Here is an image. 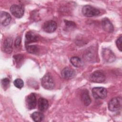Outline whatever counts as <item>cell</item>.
<instances>
[{"label": "cell", "mask_w": 122, "mask_h": 122, "mask_svg": "<svg viewBox=\"0 0 122 122\" xmlns=\"http://www.w3.org/2000/svg\"><path fill=\"white\" fill-rule=\"evenodd\" d=\"M12 39L11 38H7L3 42V51L8 54L12 51Z\"/></svg>", "instance_id": "obj_13"}, {"label": "cell", "mask_w": 122, "mask_h": 122, "mask_svg": "<svg viewBox=\"0 0 122 122\" xmlns=\"http://www.w3.org/2000/svg\"><path fill=\"white\" fill-rule=\"evenodd\" d=\"M14 85L18 89H21L24 85L23 81L21 79H16L13 82Z\"/></svg>", "instance_id": "obj_20"}, {"label": "cell", "mask_w": 122, "mask_h": 122, "mask_svg": "<svg viewBox=\"0 0 122 122\" xmlns=\"http://www.w3.org/2000/svg\"><path fill=\"white\" fill-rule=\"evenodd\" d=\"M31 117L34 121L39 122L42 121L43 120L44 116L41 112H35L31 114Z\"/></svg>", "instance_id": "obj_17"}, {"label": "cell", "mask_w": 122, "mask_h": 122, "mask_svg": "<svg viewBox=\"0 0 122 122\" xmlns=\"http://www.w3.org/2000/svg\"><path fill=\"white\" fill-rule=\"evenodd\" d=\"M10 11L14 16L18 18H20L23 16L24 10L22 6L13 4L10 7Z\"/></svg>", "instance_id": "obj_6"}, {"label": "cell", "mask_w": 122, "mask_h": 122, "mask_svg": "<svg viewBox=\"0 0 122 122\" xmlns=\"http://www.w3.org/2000/svg\"><path fill=\"white\" fill-rule=\"evenodd\" d=\"M105 75L102 71H97L93 72L90 75V80L93 82L101 83L103 82L105 80Z\"/></svg>", "instance_id": "obj_5"}, {"label": "cell", "mask_w": 122, "mask_h": 122, "mask_svg": "<svg viewBox=\"0 0 122 122\" xmlns=\"http://www.w3.org/2000/svg\"><path fill=\"white\" fill-rule=\"evenodd\" d=\"M36 98L34 93H32L28 95L26 99V104L29 109H34L36 106Z\"/></svg>", "instance_id": "obj_9"}, {"label": "cell", "mask_w": 122, "mask_h": 122, "mask_svg": "<svg viewBox=\"0 0 122 122\" xmlns=\"http://www.w3.org/2000/svg\"><path fill=\"white\" fill-rule=\"evenodd\" d=\"M122 106V98L120 97L112 99L108 103L109 110L112 112L119 111Z\"/></svg>", "instance_id": "obj_3"}, {"label": "cell", "mask_w": 122, "mask_h": 122, "mask_svg": "<svg viewBox=\"0 0 122 122\" xmlns=\"http://www.w3.org/2000/svg\"><path fill=\"white\" fill-rule=\"evenodd\" d=\"M38 40V36L32 31H29L26 33L25 35V42L26 44L36 42Z\"/></svg>", "instance_id": "obj_12"}, {"label": "cell", "mask_w": 122, "mask_h": 122, "mask_svg": "<svg viewBox=\"0 0 122 122\" xmlns=\"http://www.w3.org/2000/svg\"><path fill=\"white\" fill-rule=\"evenodd\" d=\"M26 49L28 52L32 54L37 53L39 51V47L37 45H27Z\"/></svg>", "instance_id": "obj_19"}, {"label": "cell", "mask_w": 122, "mask_h": 122, "mask_svg": "<svg viewBox=\"0 0 122 122\" xmlns=\"http://www.w3.org/2000/svg\"><path fill=\"white\" fill-rule=\"evenodd\" d=\"M61 74L62 77L64 79H69L74 76L75 71L70 68L66 67L61 71Z\"/></svg>", "instance_id": "obj_14"}, {"label": "cell", "mask_w": 122, "mask_h": 122, "mask_svg": "<svg viewBox=\"0 0 122 122\" xmlns=\"http://www.w3.org/2000/svg\"><path fill=\"white\" fill-rule=\"evenodd\" d=\"M122 37L120 36L119 37L116 41V44L118 48V49L120 51H122Z\"/></svg>", "instance_id": "obj_24"}, {"label": "cell", "mask_w": 122, "mask_h": 122, "mask_svg": "<svg viewBox=\"0 0 122 122\" xmlns=\"http://www.w3.org/2000/svg\"><path fill=\"white\" fill-rule=\"evenodd\" d=\"M57 23L53 20H48L44 23L42 26L43 30L47 33H52L57 29Z\"/></svg>", "instance_id": "obj_8"}, {"label": "cell", "mask_w": 122, "mask_h": 122, "mask_svg": "<svg viewBox=\"0 0 122 122\" xmlns=\"http://www.w3.org/2000/svg\"><path fill=\"white\" fill-rule=\"evenodd\" d=\"M21 43V38L20 37H17L15 41V46L18 47L20 46Z\"/></svg>", "instance_id": "obj_25"}, {"label": "cell", "mask_w": 122, "mask_h": 122, "mask_svg": "<svg viewBox=\"0 0 122 122\" xmlns=\"http://www.w3.org/2000/svg\"><path fill=\"white\" fill-rule=\"evenodd\" d=\"M82 14L88 17L97 16L100 14V11L97 8L91 5H85L82 9Z\"/></svg>", "instance_id": "obj_1"}, {"label": "cell", "mask_w": 122, "mask_h": 122, "mask_svg": "<svg viewBox=\"0 0 122 122\" xmlns=\"http://www.w3.org/2000/svg\"><path fill=\"white\" fill-rule=\"evenodd\" d=\"M1 85L3 89H7L10 85V80L8 78H4L1 80Z\"/></svg>", "instance_id": "obj_21"}, {"label": "cell", "mask_w": 122, "mask_h": 122, "mask_svg": "<svg viewBox=\"0 0 122 122\" xmlns=\"http://www.w3.org/2000/svg\"><path fill=\"white\" fill-rule=\"evenodd\" d=\"M102 29L105 31L112 33L114 30V27L111 22L107 18H104L102 21Z\"/></svg>", "instance_id": "obj_10"}, {"label": "cell", "mask_w": 122, "mask_h": 122, "mask_svg": "<svg viewBox=\"0 0 122 122\" xmlns=\"http://www.w3.org/2000/svg\"><path fill=\"white\" fill-rule=\"evenodd\" d=\"M11 20V18L9 13L5 11H1L0 14V21L4 26L8 25Z\"/></svg>", "instance_id": "obj_11"}, {"label": "cell", "mask_w": 122, "mask_h": 122, "mask_svg": "<svg viewBox=\"0 0 122 122\" xmlns=\"http://www.w3.org/2000/svg\"><path fill=\"white\" fill-rule=\"evenodd\" d=\"M92 93L95 99H104L107 96V92L103 87H94L92 89Z\"/></svg>", "instance_id": "obj_4"}, {"label": "cell", "mask_w": 122, "mask_h": 122, "mask_svg": "<svg viewBox=\"0 0 122 122\" xmlns=\"http://www.w3.org/2000/svg\"><path fill=\"white\" fill-rule=\"evenodd\" d=\"M42 86L46 89L51 90L55 86V83L52 77L49 74L44 75L41 81Z\"/></svg>", "instance_id": "obj_2"}, {"label": "cell", "mask_w": 122, "mask_h": 122, "mask_svg": "<svg viewBox=\"0 0 122 122\" xmlns=\"http://www.w3.org/2000/svg\"><path fill=\"white\" fill-rule=\"evenodd\" d=\"M71 63L76 67H79L82 65V61L78 57H73L70 60Z\"/></svg>", "instance_id": "obj_18"}, {"label": "cell", "mask_w": 122, "mask_h": 122, "mask_svg": "<svg viewBox=\"0 0 122 122\" xmlns=\"http://www.w3.org/2000/svg\"><path fill=\"white\" fill-rule=\"evenodd\" d=\"M81 99L83 103L86 106H88L91 102L88 91L86 90H84L81 93Z\"/></svg>", "instance_id": "obj_16"}, {"label": "cell", "mask_w": 122, "mask_h": 122, "mask_svg": "<svg viewBox=\"0 0 122 122\" xmlns=\"http://www.w3.org/2000/svg\"><path fill=\"white\" fill-rule=\"evenodd\" d=\"M102 56L104 60L108 62H112L115 61L116 57L114 53L109 49H103L102 51Z\"/></svg>", "instance_id": "obj_7"}, {"label": "cell", "mask_w": 122, "mask_h": 122, "mask_svg": "<svg viewBox=\"0 0 122 122\" xmlns=\"http://www.w3.org/2000/svg\"><path fill=\"white\" fill-rule=\"evenodd\" d=\"M64 22L66 24V26L67 28H69V29H73L76 27V24L74 22L71 21H68V20H64Z\"/></svg>", "instance_id": "obj_23"}, {"label": "cell", "mask_w": 122, "mask_h": 122, "mask_svg": "<svg viewBox=\"0 0 122 122\" xmlns=\"http://www.w3.org/2000/svg\"><path fill=\"white\" fill-rule=\"evenodd\" d=\"M15 61L17 65H20L23 60V57L21 55H16L13 56Z\"/></svg>", "instance_id": "obj_22"}, {"label": "cell", "mask_w": 122, "mask_h": 122, "mask_svg": "<svg viewBox=\"0 0 122 122\" xmlns=\"http://www.w3.org/2000/svg\"><path fill=\"white\" fill-rule=\"evenodd\" d=\"M49 106L48 101L45 98H40L38 101V109L41 112H44L48 109Z\"/></svg>", "instance_id": "obj_15"}]
</instances>
